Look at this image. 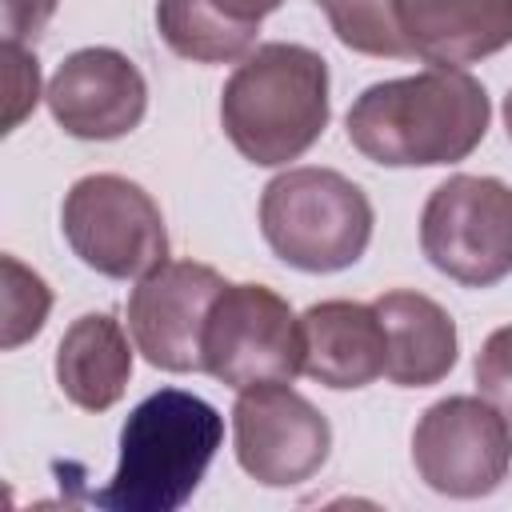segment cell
I'll list each match as a JSON object with an SVG mask.
<instances>
[{
	"label": "cell",
	"instance_id": "20",
	"mask_svg": "<svg viewBox=\"0 0 512 512\" xmlns=\"http://www.w3.org/2000/svg\"><path fill=\"white\" fill-rule=\"evenodd\" d=\"M8 60V112H4V132H12L40 100V64L24 44H4Z\"/></svg>",
	"mask_w": 512,
	"mask_h": 512
},
{
	"label": "cell",
	"instance_id": "2",
	"mask_svg": "<svg viewBox=\"0 0 512 512\" xmlns=\"http://www.w3.org/2000/svg\"><path fill=\"white\" fill-rule=\"evenodd\" d=\"M328 116V60L288 40L256 44L220 92L224 136L260 168L300 160L324 136Z\"/></svg>",
	"mask_w": 512,
	"mask_h": 512
},
{
	"label": "cell",
	"instance_id": "14",
	"mask_svg": "<svg viewBox=\"0 0 512 512\" xmlns=\"http://www.w3.org/2000/svg\"><path fill=\"white\" fill-rule=\"evenodd\" d=\"M384 324V376L400 388L440 384L456 368V324L452 316L424 292L396 288L372 300Z\"/></svg>",
	"mask_w": 512,
	"mask_h": 512
},
{
	"label": "cell",
	"instance_id": "11",
	"mask_svg": "<svg viewBox=\"0 0 512 512\" xmlns=\"http://www.w3.org/2000/svg\"><path fill=\"white\" fill-rule=\"evenodd\" d=\"M52 120L76 140H120L148 112L140 68L116 48H80L64 56L44 88Z\"/></svg>",
	"mask_w": 512,
	"mask_h": 512
},
{
	"label": "cell",
	"instance_id": "21",
	"mask_svg": "<svg viewBox=\"0 0 512 512\" xmlns=\"http://www.w3.org/2000/svg\"><path fill=\"white\" fill-rule=\"evenodd\" d=\"M56 12V0H4V44H32Z\"/></svg>",
	"mask_w": 512,
	"mask_h": 512
},
{
	"label": "cell",
	"instance_id": "15",
	"mask_svg": "<svg viewBox=\"0 0 512 512\" xmlns=\"http://www.w3.org/2000/svg\"><path fill=\"white\" fill-rule=\"evenodd\" d=\"M132 380V344L112 312H84L56 344V384L84 412H108Z\"/></svg>",
	"mask_w": 512,
	"mask_h": 512
},
{
	"label": "cell",
	"instance_id": "18",
	"mask_svg": "<svg viewBox=\"0 0 512 512\" xmlns=\"http://www.w3.org/2000/svg\"><path fill=\"white\" fill-rule=\"evenodd\" d=\"M48 308H52L48 284L16 256H4V348H20L24 340H32L44 328Z\"/></svg>",
	"mask_w": 512,
	"mask_h": 512
},
{
	"label": "cell",
	"instance_id": "6",
	"mask_svg": "<svg viewBox=\"0 0 512 512\" xmlns=\"http://www.w3.org/2000/svg\"><path fill=\"white\" fill-rule=\"evenodd\" d=\"M200 360V372L236 392L292 384L304 372L300 316L268 284H224L204 320Z\"/></svg>",
	"mask_w": 512,
	"mask_h": 512
},
{
	"label": "cell",
	"instance_id": "23",
	"mask_svg": "<svg viewBox=\"0 0 512 512\" xmlns=\"http://www.w3.org/2000/svg\"><path fill=\"white\" fill-rule=\"evenodd\" d=\"M504 128H508V140H512V88L504 96Z\"/></svg>",
	"mask_w": 512,
	"mask_h": 512
},
{
	"label": "cell",
	"instance_id": "12",
	"mask_svg": "<svg viewBox=\"0 0 512 512\" xmlns=\"http://www.w3.org/2000/svg\"><path fill=\"white\" fill-rule=\"evenodd\" d=\"M300 336H304V376H312L324 388L348 392L384 376L388 344L372 304L320 300L300 316Z\"/></svg>",
	"mask_w": 512,
	"mask_h": 512
},
{
	"label": "cell",
	"instance_id": "13",
	"mask_svg": "<svg viewBox=\"0 0 512 512\" xmlns=\"http://www.w3.org/2000/svg\"><path fill=\"white\" fill-rule=\"evenodd\" d=\"M412 56L460 68L512 44V0H396Z\"/></svg>",
	"mask_w": 512,
	"mask_h": 512
},
{
	"label": "cell",
	"instance_id": "3",
	"mask_svg": "<svg viewBox=\"0 0 512 512\" xmlns=\"http://www.w3.org/2000/svg\"><path fill=\"white\" fill-rule=\"evenodd\" d=\"M220 444L224 416L204 396L160 388L128 412L120 428V464L88 500L108 512H176L200 488Z\"/></svg>",
	"mask_w": 512,
	"mask_h": 512
},
{
	"label": "cell",
	"instance_id": "8",
	"mask_svg": "<svg viewBox=\"0 0 512 512\" xmlns=\"http://www.w3.org/2000/svg\"><path fill=\"white\" fill-rule=\"evenodd\" d=\"M412 464L440 496H488L512 468V424L480 396H444L412 428Z\"/></svg>",
	"mask_w": 512,
	"mask_h": 512
},
{
	"label": "cell",
	"instance_id": "10",
	"mask_svg": "<svg viewBox=\"0 0 512 512\" xmlns=\"http://www.w3.org/2000/svg\"><path fill=\"white\" fill-rule=\"evenodd\" d=\"M224 276L196 260H164L136 280L128 296V332L136 352L160 372H200L204 320L224 292Z\"/></svg>",
	"mask_w": 512,
	"mask_h": 512
},
{
	"label": "cell",
	"instance_id": "19",
	"mask_svg": "<svg viewBox=\"0 0 512 512\" xmlns=\"http://www.w3.org/2000/svg\"><path fill=\"white\" fill-rule=\"evenodd\" d=\"M472 372H476L480 396L512 424V324L496 328V332L480 344Z\"/></svg>",
	"mask_w": 512,
	"mask_h": 512
},
{
	"label": "cell",
	"instance_id": "7",
	"mask_svg": "<svg viewBox=\"0 0 512 512\" xmlns=\"http://www.w3.org/2000/svg\"><path fill=\"white\" fill-rule=\"evenodd\" d=\"M420 248L464 288H492L512 272V188L496 176H448L420 212Z\"/></svg>",
	"mask_w": 512,
	"mask_h": 512
},
{
	"label": "cell",
	"instance_id": "16",
	"mask_svg": "<svg viewBox=\"0 0 512 512\" xmlns=\"http://www.w3.org/2000/svg\"><path fill=\"white\" fill-rule=\"evenodd\" d=\"M160 40L192 64H232L256 48L260 24L228 16L216 0H156Z\"/></svg>",
	"mask_w": 512,
	"mask_h": 512
},
{
	"label": "cell",
	"instance_id": "1",
	"mask_svg": "<svg viewBox=\"0 0 512 512\" xmlns=\"http://www.w3.org/2000/svg\"><path fill=\"white\" fill-rule=\"evenodd\" d=\"M492 100L464 68H424L368 84L348 116L352 148L384 168H436L468 160L488 136Z\"/></svg>",
	"mask_w": 512,
	"mask_h": 512
},
{
	"label": "cell",
	"instance_id": "5",
	"mask_svg": "<svg viewBox=\"0 0 512 512\" xmlns=\"http://www.w3.org/2000/svg\"><path fill=\"white\" fill-rule=\"evenodd\" d=\"M68 248L100 276L140 280L168 260V228L160 204L128 176H80L60 208Z\"/></svg>",
	"mask_w": 512,
	"mask_h": 512
},
{
	"label": "cell",
	"instance_id": "9",
	"mask_svg": "<svg viewBox=\"0 0 512 512\" xmlns=\"http://www.w3.org/2000/svg\"><path fill=\"white\" fill-rule=\"evenodd\" d=\"M236 464L264 488L312 480L332 452L328 416L288 384L244 388L232 404Z\"/></svg>",
	"mask_w": 512,
	"mask_h": 512
},
{
	"label": "cell",
	"instance_id": "22",
	"mask_svg": "<svg viewBox=\"0 0 512 512\" xmlns=\"http://www.w3.org/2000/svg\"><path fill=\"white\" fill-rule=\"evenodd\" d=\"M228 16H236V20H244V24H260L268 12H276L284 0H216Z\"/></svg>",
	"mask_w": 512,
	"mask_h": 512
},
{
	"label": "cell",
	"instance_id": "17",
	"mask_svg": "<svg viewBox=\"0 0 512 512\" xmlns=\"http://www.w3.org/2000/svg\"><path fill=\"white\" fill-rule=\"evenodd\" d=\"M316 4L344 48L360 56H396V60L412 56L396 0H316Z\"/></svg>",
	"mask_w": 512,
	"mask_h": 512
},
{
	"label": "cell",
	"instance_id": "4",
	"mask_svg": "<svg viewBox=\"0 0 512 512\" xmlns=\"http://www.w3.org/2000/svg\"><path fill=\"white\" fill-rule=\"evenodd\" d=\"M260 232L288 268L344 272L368 252L372 204L356 180L332 168H288L264 184Z\"/></svg>",
	"mask_w": 512,
	"mask_h": 512
}]
</instances>
